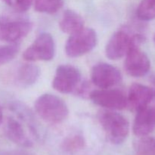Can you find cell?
I'll list each match as a JSON object with an SVG mask.
<instances>
[{
	"label": "cell",
	"mask_w": 155,
	"mask_h": 155,
	"mask_svg": "<svg viewBox=\"0 0 155 155\" xmlns=\"http://www.w3.org/2000/svg\"><path fill=\"white\" fill-rule=\"evenodd\" d=\"M154 42H155V36H154Z\"/></svg>",
	"instance_id": "26"
},
{
	"label": "cell",
	"mask_w": 155,
	"mask_h": 155,
	"mask_svg": "<svg viewBox=\"0 0 155 155\" xmlns=\"http://www.w3.org/2000/svg\"><path fill=\"white\" fill-rule=\"evenodd\" d=\"M98 42L96 32L92 28H83L70 35L65 45V53L70 58H78L90 52Z\"/></svg>",
	"instance_id": "4"
},
{
	"label": "cell",
	"mask_w": 155,
	"mask_h": 155,
	"mask_svg": "<svg viewBox=\"0 0 155 155\" xmlns=\"http://www.w3.org/2000/svg\"><path fill=\"white\" fill-rule=\"evenodd\" d=\"M38 116L49 124H60L68 117L69 109L63 99L52 94L40 95L34 103Z\"/></svg>",
	"instance_id": "1"
},
{
	"label": "cell",
	"mask_w": 155,
	"mask_h": 155,
	"mask_svg": "<svg viewBox=\"0 0 155 155\" xmlns=\"http://www.w3.org/2000/svg\"><path fill=\"white\" fill-rule=\"evenodd\" d=\"M124 68L131 77H142L149 71L151 62L148 55L139 48V45H133L126 54Z\"/></svg>",
	"instance_id": "11"
},
{
	"label": "cell",
	"mask_w": 155,
	"mask_h": 155,
	"mask_svg": "<svg viewBox=\"0 0 155 155\" xmlns=\"http://www.w3.org/2000/svg\"><path fill=\"white\" fill-rule=\"evenodd\" d=\"M2 120H3V114H2V110L1 106H0V125L2 123Z\"/></svg>",
	"instance_id": "25"
},
{
	"label": "cell",
	"mask_w": 155,
	"mask_h": 155,
	"mask_svg": "<svg viewBox=\"0 0 155 155\" xmlns=\"http://www.w3.org/2000/svg\"><path fill=\"white\" fill-rule=\"evenodd\" d=\"M98 121L112 144L120 145L127 139L130 132V123L122 114L115 110H101L98 114Z\"/></svg>",
	"instance_id": "2"
},
{
	"label": "cell",
	"mask_w": 155,
	"mask_h": 155,
	"mask_svg": "<svg viewBox=\"0 0 155 155\" xmlns=\"http://www.w3.org/2000/svg\"><path fill=\"white\" fill-rule=\"evenodd\" d=\"M82 75L79 69L70 64L58 67L52 81L54 90L62 94H69L77 91L81 83Z\"/></svg>",
	"instance_id": "8"
},
{
	"label": "cell",
	"mask_w": 155,
	"mask_h": 155,
	"mask_svg": "<svg viewBox=\"0 0 155 155\" xmlns=\"http://www.w3.org/2000/svg\"><path fill=\"white\" fill-rule=\"evenodd\" d=\"M153 98L154 92L151 88L139 83H134L129 89L127 96V107L136 112L148 106Z\"/></svg>",
	"instance_id": "12"
},
{
	"label": "cell",
	"mask_w": 155,
	"mask_h": 155,
	"mask_svg": "<svg viewBox=\"0 0 155 155\" xmlns=\"http://www.w3.org/2000/svg\"><path fill=\"white\" fill-rule=\"evenodd\" d=\"M5 133L8 139L16 145L24 148L33 146V142L29 138L22 124L17 120L8 117L5 127Z\"/></svg>",
	"instance_id": "14"
},
{
	"label": "cell",
	"mask_w": 155,
	"mask_h": 155,
	"mask_svg": "<svg viewBox=\"0 0 155 155\" xmlns=\"http://www.w3.org/2000/svg\"><path fill=\"white\" fill-rule=\"evenodd\" d=\"M151 89H152L153 92H154V95H155V76L151 77Z\"/></svg>",
	"instance_id": "23"
},
{
	"label": "cell",
	"mask_w": 155,
	"mask_h": 155,
	"mask_svg": "<svg viewBox=\"0 0 155 155\" xmlns=\"http://www.w3.org/2000/svg\"><path fill=\"white\" fill-rule=\"evenodd\" d=\"M2 2L5 3L6 5H12V4H13V2H12V0H1Z\"/></svg>",
	"instance_id": "24"
},
{
	"label": "cell",
	"mask_w": 155,
	"mask_h": 155,
	"mask_svg": "<svg viewBox=\"0 0 155 155\" xmlns=\"http://www.w3.org/2000/svg\"><path fill=\"white\" fill-rule=\"evenodd\" d=\"M120 71L110 64L101 62L96 64L91 71V80L99 89H109L122 81Z\"/></svg>",
	"instance_id": "10"
},
{
	"label": "cell",
	"mask_w": 155,
	"mask_h": 155,
	"mask_svg": "<svg viewBox=\"0 0 155 155\" xmlns=\"http://www.w3.org/2000/svg\"><path fill=\"white\" fill-rule=\"evenodd\" d=\"M55 54V44L52 36L48 33H42L23 53L27 61H48Z\"/></svg>",
	"instance_id": "7"
},
{
	"label": "cell",
	"mask_w": 155,
	"mask_h": 155,
	"mask_svg": "<svg viewBox=\"0 0 155 155\" xmlns=\"http://www.w3.org/2000/svg\"><path fill=\"white\" fill-rule=\"evenodd\" d=\"M19 50L20 48L17 44L0 46V65L7 64L13 60Z\"/></svg>",
	"instance_id": "20"
},
{
	"label": "cell",
	"mask_w": 155,
	"mask_h": 155,
	"mask_svg": "<svg viewBox=\"0 0 155 155\" xmlns=\"http://www.w3.org/2000/svg\"><path fill=\"white\" fill-rule=\"evenodd\" d=\"M33 2L34 0H15V6L20 12H25L30 9Z\"/></svg>",
	"instance_id": "21"
},
{
	"label": "cell",
	"mask_w": 155,
	"mask_h": 155,
	"mask_svg": "<svg viewBox=\"0 0 155 155\" xmlns=\"http://www.w3.org/2000/svg\"><path fill=\"white\" fill-rule=\"evenodd\" d=\"M136 155H155V139L143 136L135 143Z\"/></svg>",
	"instance_id": "18"
},
{
	"label": "cell",
	"mask_w": 155,
	"mask_h": 155,
	"mask_svg": "<svg viewBox=\"0 0 155 155\" xmlns=\"http://www.w3.org/2000/svg\"><path fill=\"white\" fill-rule=\"evenodd\" d=\"M155 130V108L149 106L136 111L133 122V133L138 137L147 136Z\"/></svg>",
	"instance_id": "13"
},
{
	"label": "cell",
	"mask_w": 155,
	"mask_h": 155,
	"mask_svg": "<svg viewBox=\"0 0 155 155\" xmlns=\"http://www.w3.org/2000/svg\"><path fill=\"white\" fill-rule=\"evenodd\" d=\"M59 27L64 33L72 35L84 28V21L75 11L68 9L64 12Z\"/></svg>",
	"instance_id": "16"
},
{
	"label": "cell",
	"mask_w": 155,
	"mask_h": 155,
	"mask_svg": "<svg viewBox=\"0 0 155 155\" xmlns=\"http://www.w3.org/2000/svg\"><path fill=\"white\" fill-rule=\"evenodd\" d=\"M58 155H95L97 150L89 145L81 132H73L63 136L56 145Z\"/></svg>",
	"instance_id": "6"
},
{
	"label": "cell",
	"mask_w": 155,
	"mask_h": 155,
	"mask_svg": "<svg viewBox=\"0 0 155 155\" xmlns=\"http://www.w3.org/2000/svg\"><path fill=\"white\" fill-rule=\"evenodd\" d=\"M33 24L27 18L0 15V41L16 42L27 36Z\"/></svg>",
	"instance_id": "5"
},
{
	"label": "cell",
	"mask_w": 155,
	"mask_h": 155,
	"mask_svg": "<svg viewBox=\"0 0 155 155\" xmlns=\"http://www.w3.org/2000/svg\"><path fill=\"white\" fill-rule=\"evenodd\" d=\"M142 40L140 35L132 34L127 30L120 29L107 41L105 46L106 57L110 60H119L126 56L133 45H139Z\"/></svg>",
	"instance_id": "3"
},
{
	"label": "cell",
	"mask_w": 155,
	"mask_h": 155,
	"mask_svg": "<svg viewBox=\"0 0 155 155\" xmlns=\"http://www.w3.org/2000/svg\"><path fill=\"white\" fill-rule=\"evenodd\" d=\"M0 155H34L24 150H5L0 151Z\"/></svg>",
	"instance_id": "22"
},
{
	"label": "cell",
	"mask_w": 155,
	"mask_h": 155,
	"mask_svg": "<svg viewBox=\"0 0 155 155\" xmlns=\"http://www.w3.org/2000/svg\"><path fill=\"white\" fill-rule=\"evenodd\" d=\"M89 98L96 105L110 110H120L127 106V95L117 89H100L90 92Z\"/></svg>",
	"instance_id": "9"
},
{
	"label": "cell",
	"mask_w": 155,
	"mask_h": 155,
	"mask_svg": "<svg viewBox=\"0 0 155 155\" xmlns=\"http://www.w3.org/2000/svg\"><path fill=\"white\" fill-rule=\"evenodd\" d=\"M40 75L39 68L32 64H22L18 68L15 75V82L21 88H27L34 84Z\"/></svg>",
	"instance_id": "15"
},
{
	"label": "cell",
	"mask_w": 155,
	"mask_h": 155,
	"mask_svg": "<svg viewBox=\"0 0 155 155\" xmlns=\"http://www.w3.org/2000/svg\"><path fill=\"white\" fill-rule=\"evenodd\" d=\"M136 15L141 21H149L155 18V0H142L138 6Z\"/></svg>",
	"instance_id": "19"
},
{
	"label": "cell",
	"mask_w": 155,
	"mask_h": 155,
	"mask_svg": "<svg viewBox=\"0 0 155 155\" xmlns=\"http://www.w3.org/2000/svg\"><path fill=\"white\" fill-rule=\"evenodd\" d=\"M64 5L63 0H35L34 8L39 13L54 14Z\"/></svg>",
	"instance_id": "17"
}]
</instances>
